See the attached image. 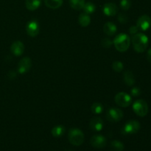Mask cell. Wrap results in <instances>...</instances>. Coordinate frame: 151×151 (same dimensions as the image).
Returning a JSON list of instances; mask_svg holds the SVG:
<instances>
[{
	"label": "cell",
	"mask_w": 151,
	"mask_h": 151,
	"mask_svg": "<svg viewBox=\"0 0 151 151\" xmlns=\"http://www.w3.org/2000/svg\"><path fill=\"white\" fill-rule=\"evenodd\" d=\"M132 44L136 52H143L148 46V38L143 33H137L132 37Z\"/></svg>",
	"instance_id": "6da1fadb"
},
{
	"label": "cell",
	"mask_w": 151,
	"mask_h": 151,
	"mask_svg": "<svg viewBox=\"0 0 151 151\" xmlns=\"http://www.w3.org/2000/svg\"><path fill=\"white\" fill-rule=\"evenodd\" d=\"M113 44L117 51L124 52L129 48L131 44V38L127 34L120 33L115 37Z\"/></svg>",
	"instance_id": "7a4b0ae2"
},
{
	"label": "cell",
	"mask_w": 151,
	"mask_h": 151,
	"mask_svg": "<svg viewBox=\"0 0 151 151\" xmlns=\"http://www.w3.org/2000/svg\"><path fill=\"white\" fill-rule=\"evenodd\" d=\"M69 141L72 145L80 146L84 142V134L81 130L78 128H73L69 130L68 135Z\"/></svg>",
	"instance_id": "3957f363"
},
{
	"label": "cell",
	"mask_w": 151,
	"mask_h": 151,
	"mask_svg": "<svg viewBox=\"0 0 151 151\" xmlns=\"http://www.w3.org/2000/svg\"><path fill=\"white\" fill-rule=\"evenodd\" d=\"M133 110L138 116L143 117L148 113V106L145 100H138L133 105Z\"/></svg>",
	"instance_id": "277c9868"
},
{
	"label": "cell",
	"mask_w": 151,
	"mask_h": 151,
	"mask_svg": "<svg viewBox=\"0 0 151 151\" xmlns=\"http://www.w3.org/2000/svg\"><path fill=\"white\" fill-rule=\"evenodd\" d=\"M123 117V112L119 109L111 108L109 109L106 113V118L109 122H119Z\"/></svg>",
	"instance_id": "5b68a950"
},
{
	"label": "cell",
	"mask_w": 151,
	"mask_h": 151,
	"mask_svg": "<svg viewBox=\"0 0 151 151\" xmlns=\"http://www.w3.org/2000/svg\"><path fill=\"white\" fill-rule=\"evenodd\" d=\"M131 96L125 92H119L115 96V103L121 107H128L131 105Z\"/></svg>",
	"instance_id": "8992f818"
},
{
	"label": "cell",
	"mask_w": 151,
	"mask_h": 151,
	"mask_svg": "<svg viewBox=\"0 0 151 151\" xmlns=\"http://www.w3.org/2000/svg\"><path fill=\"white\" fill-rule=\"evenodd\" d=\"M139 122L137 120H130L127 122L124 126L122 132L125 134H137L140 129Z\"/></svg>",
	"instance_id": "52a82bcc"
},
{
	"label": "cell",
	"mask_w": 151,
	"mask_h": 151,
	"mask_svg": "<svg viewBox=\"0 0 151 151\" xmlns=\"http://www.w3.org/2000/svg\"><path fill=\"white\" fill-rule=\"evenodd\" d=\"M27 33L31 37H35L38 35L40 31L39 24L36 20H32L27 24Z\"/></svg>",
	"instance_id": "ba28073f"
},
{
	"label": "cell",
	"mask_w": 151,
	"mask_h": 151,
	"mask_svg": "<svg viewBox=\"0 0 151 151\" xmlns=\"http://www.w3.org/2000/svg\"><path fill=\"white\" fill-rule=\"evenodd\" d=\"M32 66V61L30 58L28 57H25L21 59L18 64V72L19 74H25L30 69Z\"/></svg>",
	"instance_id": "9c48e42d"
},
{
	"label": "cell",
	"mask_w": 151,
	"mask_h": 151,
	"mask_svg": "<svg viewBox=\"0 0 151 151\" xmlns=\"http://www.w3.org/2000/svg\"><path fill=\"white\" fill-rule=\"evenodd\" d=\"M137 26L142 30H147L151 26V19L150 16L147 15H143L140 16L137 21Z\"/></svg>",
	"instance_id": "30bf717a"
},
{
	"label": "cell",
	"mask_w": 151,
	"mask_h": 151,
	"mask_svg": "<svg viewBox=\"0 0 151 151\" xmlns=\"http://www.w3.org/2000/svg\"><path fill=\"white\" fill-rule=\"evenodd\" d=\"M90 143L95 148H103L106 145V139L102 135H94L90 139Z\"/></svg>",
	"instance_id": "8fae6325"
},
{
	"label": "cell",
	"mask_w": 151,
	"mask_h": 151,
	"mask_svg": "<svg viewBox=\"0 0 151 151\" xmlns=\"http://www.w3.org/2000/svg\"><path fill=\"white\" fill-rule=\"evenodd\" d=\"M118 11V7L114 3L109 2L103 5V12L107 16H114Z\"/></svg>",
	"instance_id": "7c38bea8"
},
{
	"label": "cell",
	"mask_w": 151,
	"mask_h": 151,
	"mask_svg": "<svg viewBox=\"0 0 151 151\" xmlns=\"http://www.w3.org/2000/svg\"><path fill=\"white\" fill-rule=\"evenodd\" d=\"M104 123L103 119L99 116H95L91 119L89 123V127L92 131H100L103 128Z\"/></svg>",
	"instance_id": "4fadbf2b"
},
{
	"label": "cell",
	"mask_w": 151,
	"mask_h": 151,
	"mask_svg": "<svg viewBox=\"0 0 151 151\" xmlns=\"http://www.w3.org/2000/svg\"><path fill=\"white\" fill-rule=\"evenodd\" d=\"M10 50L14 55L20 56L23 54L24 51V46L22 41H16L13 43L10 47Z\"/></svg>",
	"instance_id": "5bb4252c"
},
{
	"label": "cell",
	"mask_w": 151,
	"mask_h": 151,
	"mask_svg": "<svg viewBox=\"0 0 151 151\" xmlns=\"http://www.w3.org/2000/svg\"><path fill=\"white\" fill-rule=\"evenodd\" d=\"M116 26L114 23L110 22H106L103 26V31L105 33L108 35H113L116 33Z\"/></svg>",
	"instance_id": "9a60e30c"
},
{
	"label": "cell",
	"mask_w": 151,
	"mask_h": 151,
	"mask_svg": "<svg viewBox=\"0 0 151 151\" xmlns=\"http://www.w3.org/2000/svg\"><path fill=\"white\" fill-rule=\"evenodd\" d=\"M41 3V0H26L25 1V6L27 9L30 11L37 10L40 7Z\"/></svg>",
	"instance_id": "2e32d148"
},
{
	"label": "cell",
	"mask_w": 151,
	"mask_h": 151,
	"mask_svg": "<svg viewBox=\"0 0 151 151\" xmlns=\"http://www.w3.org/2000/svg\"><path fill=\"white\" fill-rule=\"evenodd\" d=\"M78 22H79L81 26L85 27L88 26L90 24V23H91V18H90V16L87 13H81L79 16V18H78Z\"/></svg>",
	"instance_id": "e0dca14e"
},
{
	"label": "cell",
	"mask_w": 151,
	"mask_h": 151,
	"mask_svg": "<svg viewBox=\"0 0 151 151\" xmlns=\"http://www.w3.org/2000/svg\"><path fill=\"white\" fill-rule=\"evenodd\" d=\"M124 81L126 83V85L131 86L134 84L135 83V78H134V75L131 71H126V72L124 73Z\"/></svg>",
	"instance_id": "ac0fdd59"
},
{
	"label": "cell",
	"mask_w": 151,
	"mask_h": 151,
	"mask_svg": "<svg viewBox=\"0 0 151 151\" xmlns=\"http://www.w3.org/2000/svg\"><path fill=\"white\" fill-rule=\"evenodd\" d=\"M46 6L51 9H58L63 4V0H44Z\"/></svg>",
	"instance_id": "d6986e66"
},
{
	"label": "cell",
	"mask_w": 151,
	"mask_h": 151,
	"mask_svg": "<svg viewBox=\"0 0 151 151\" xmlns=\"http://www.w3.org/2000/svg\"><path fill=\"white\" fill-rule=\"evenodd\" d=\"M71 7L74 10H80L83 8L85 0H69Z\"/></svg>",
	"instance_id": "ffe728a7"
},
{
	"label": "cell",
	"mask_w": 151,
	"mask_h": 151,
	"mask_svg": "<svg viewBox=\"0 0 151 151\" xmlns=\"http://www.w3.org/2000/svg\"><path fill=\"white\" fill-rule=\"evenodd\" d=\"M65 132V128L63 125H57V126H55L54 128L52 129V135L55 138H58L60 137L61 136H63V134Z\"/></svg>",
	"instance_id": "44dd1931"
},
{
	"label": "cell",
	"mask_w": 151,
	"mask_h": 151,
	"mask_svg": "<svg viewBox=\"0 0 151 151\" xmlns=\"http://www.w3.org/2000/svg\"><path fill=\"white\" fill-rule=\"evenodd\" d=\"M111 148L113 151H123L124 145L118 140H114L111 143Z\"/></svg>",
	"instance_id": "7402d4cb"
},
{
	"label": "cell",
	"mask_w": 151,
	"mask_h": 151,
	"mask_svg": "<svg viewBox=\"0 0 151 151\" xmlns=\"http://www.w3.org/2000/svg\"><path fill=\"white\" fill-rule=\"evenodd\" d=\"M83 9L84 10V13H87V14H91V13H93L95 11L96 6L94 3L88 1V2L85 3Z\"/></svg>",
	"instance_id": "603a6c76"
},
{
	"label": "cell",
	"mask_w": 151,
	"mask_h": 151,
	"mask_svg": "<svg viewBox=\"0 0 151 151\" xmlns=\"http://www.w3.org/2000/svg\"><path fill=\"white\" fill-rule=\"evenodd\" d=\"M91 109L93 113L96 114H101L103 111V106L101 103H94L91 106Z\"/></svg>",
	"instance_id": "cb8c5ba5"
},
{
	"label": "cell",
	"mask_w": 151,
	"mask_h": 151,
	"mask_svg": "<svg viewBox=\"0 0 151 151\" xmlns=\"http://www.w3.org/2000/svg\"><path fill=\"white\" fill-rule=\"evenodd\" d=\"M112 68H113L114 70L116 72H122V69H123L124 66L123 63L121 61H114L113 63V65H112Z\"/></svg>",
	"instance_id": "d4e9b609"
},
{
	"label": "cell",
	"mask_w": 151,
	"mask_h": 151,
	"mask_svg": "<svg viewBox=\"0 0 151 151\" xmlns=\"http://www.w3.org/2000/svg\"><path fill=\"white\" fill-rule=\"evenodd\" d=\"M131 0H121L120 7L122 10H128L131 7Z\"/></svg>",
	"instance_id": "484cf974"
},
{
	"label": "cell",
	"mask_w": 151,
	"mask_h": 151,
	"mask_svg": "<svg viewBox=\"0 0 151 151\" xmlns=\"http://www.w3.org/2000/svg\"><path fill=\"white\" fill-rule=\"evenodd\" d=\"M112 44H113V42H112L109 38H103V39L102 40L101 44L103 47H105V48H109V47H111Z\"/></svg>",
	"instance_id": "4316f807"
},
{
	"label": "cell",
	"mask_w": 151,
	"mask_h": 151,
	"mask_svg": "<svg viewBox=\"0 0 151 151\" xmlns=\"http://www.w3.org/2000/svg\"><path fill=\"white\" fill-rule=\"evenodd\" d=\"M118 20H119V22H120V23L125 24V23H127V22H128V18L125 14L120 13V14L119 15V16H118Z\"/></svg>",
	"instance_id": "83f0119b"
},
{
	"label": "cell",
	"mask_w": 151,
	"mask_h": 151,
	"mask_svg": "<svg viewBox=\"0 0 151 151\" xmlns=\"http://www.w3.org/2000/svg\"><path fill=\"white\" fill-rule=\"evenodd\" d=\"M131 93L133 96H134V97H138V96H139L140 94H141V91H140L139 88H137V87H134V88L131 89Z\"/></svg>",
	"instance_id": "f1b7e54d"
},
{
	"label": "cell",
	"mask_w": 151,
	"mask_h": 151,
	"mask_svg": "<svg viewBox=\"0 0 151 151\" xmlns=\"http://www.w3.org/2000/svg\"><path fill=\"white\" fill-rule=\"evenodd\" d=\"M139 30V28L137 26H131L129 29V32L132 35H135L137 33Z\"/></svg>",
	"instance_id": "f546056e"
},
{
	"label": "cell",
	"mask_w": 151,
	"mask_h": 151,
	"mask_svg": "<svg viewBox=\"0 0 151 151\" xmlns=\"http://www.w3.org/2000/svg\"><path fill=\"white\" fill-rule=\"evenodd\" d=\"M147 60H148V62H150L151 63V49L147 51Z\"/></svg>",
	"instance_id": "4dcf8cb0"
}]
</instances>
